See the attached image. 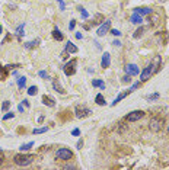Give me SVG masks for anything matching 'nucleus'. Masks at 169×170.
Listing matches in <instances>:
<instances>
[{"mask_svg": "<svg viewBox=\"0 0 169 170\" xmlns=\"http://www.w3.org/2000/svg\"><path fill=\"white\" fill-rule=\"evenodd\" d=\"M51 34H53V38H54L55 41H63V38H64V37H63V34L60 32V29H57V28H55V29H53V32H51Z\"/></svg>", "mask_w": 169, "mask_h": 170, "instance_id": "obj_17", "label": "nucleus"}, {"mask_svg": "<svg viewBox=\"0 0 169 170\" xmlns=\"http://www.w3.org/2000/svg\"><path fill=\"white\" fill-rule=\"evenodd\" d=\"M38 74H40V77H41V79H48V74H47V71H44V70H41Z\"/></svg>", "mask_w": 169, "mask_h": 170, "instance_id": "obj_34", "label": "nucleus"}, {"mask_svg": "<svg viewBox=\"0 0 169 170\" xmlns=\"http://www.w3.org/2000/svg\"><path fill=\"white\" fill-rule=\"evenodd\" d=\"M9 106H10V102H9V100H4V102H3V105H1V111H3V112H6V111L9 109Z\"/></svg>", "mask_w": 169, "mask_h": 170, "instance_id": "obj_30", "label": "nucleus"}, {"mask_svg": "<svg viewBox=\"0 0 169 170\" xmlns=\"http://www.w3.org/2000/svg\"><path fill=\"white\" fill-rule=\"evenodd\" d=\"M168 132H169V127H168Z\"/></svg>", "mask_w": 169, "mask_h": 170, "instance_id": "obj_47", "label": "nucleus"}, {"mask_svg": "<svg viewBox=\"0 0 169 170\" xmlns=\"http://www.w3.org/2000/svg\"><path fill=\"white\" fill-rule=\"evenodd\" d=\"M34 156L32 154H16L13 157V163L16 166H21V167H25V166H29L32 162H34Z\"/></svg>", "mask_w": 169, "mask_h": 170, "instance_id": "obj_1", "label": "nucleus"}, {"mask_svg": "<svg viewBox=\"0 0 169 170\" xmlns=\"http://www.w3.org/2000/svg\"><path fill=\"white\" fill-rule=\"evenodd\" d=\"M58 3H60V10H64L66 9V4H64V1L63 0H57Z\"/></svg>", "mask_w": 169, "mask_h": 170, "instance_id": "obj_39", "label": "nucleus"}, {"mask_svg": "<svg viewBox=\"0 0 169 170\" xmlns=\"http://www.w3.org/2000/svg\"><path fill=\"white\" fill-rule=\"evenodd\" d=\"M42 103H44V105H47V106H50V108H54V106H55V100H54L53 97L47 96V95H44V96H42Z\"/></svg>", "mask_w": 169, "mask_h": 170, "instance_id": "obj_15", "label": "nucleus"}, {"mask_svg": "<svg viewBox=\"0 0 169 170\" xmlns=\"http://www.w3.org/2000/svg\"><path fill=\"white\" fill-rule=\"evenodd\" d=\"M40 44V40H35V41H31V42H25V48L26 49H32L34 47H37Z\"/></svg>", "mask_w": 169, "mask_h": 170, "instance_id": "obj_21", "label": "nucleus"}, {"mask_svg": "<svg viewBox=\"0 0 169 170\" xmlns=\"http://www.w3.org/2000/svg\"><path fill=\"white\" fill-rule=\"evenodd\" d=\"M25 85H26V77H25V76L18 77V87H19V89H23Z\"/></svg>", "mask_w": 169, "mask_h": 170, "instance_id": "obj_19", "label": "nucleus"}, {"mask_svg": "<svg viewBox=\"0 0 169 170\" xmlns=\"http://www.w3.org/2000/svg\"><path fill=\"white\" fill-rule=\"evenodd\" d=\"M162 127H163V119L160 116H153L149 122V128H150L152 132H159L162 129Z\"/></svg>", "mask_w": 169, "mask_h": 170, "instance_id": "obj_2", "label": "nucleus"}, {"mask_svg": "<svg viewBox=\"0 0 169 170\" xmlns=\"http://www.w3.org/2000/svg\"><path fill=\"white\" fill-rule=\"evenodd\" d=\"M109 66H111V55H109L108 52H104L102 60H101V67L105 70V68H108Z\"/></svg>", "mask_w": 169, "mask_h": 170, "instance_id": "obj_10", "label": "nucleus"}, {"mask_svg": "<svg viewBox=\"0 0 169 170\" xmlns=\"http://www.w3.org/2000/svg\"><path fill=\"white\" fill-rule=\"evenodd\" d=\"M77 9H79V12H80V15H82V18H83V19H87V18H89V13H87V10H86V9H83L82 6H79Z\"/></svg>", "mask_w": 169, "mask_h": 170, "instance_id": "obj_26", "label": "nucleus"}, {"mask_svg": "<svg viewBox=\"0 0 169 170\" xmlns=\"http://www.w3.org/2000/svg\"><path fill=\"white\" fill-rule=\"evenodd\" d=\"M75 26H76V20H70V23H69V29H70V31H73V29H75Z\"/></svg>", "mask_w": 169, "mask_h": 170, "instance_id": "obj_35", "label": "nucleus"}, {"mask_svg": "<svg viewBox=\"0 0 169 170\" xmlns=\"http://www.w3.org/2000/svg\"><path fill=\"white\" fill-rule=\"evenodd\" d=\"M153 74H155V73H153V68H152V66L149 64V66L140 73V80H141V82H147Z\"/></svg>", "mask_w": 169, "mask_h": 170, "instance_id": "obj_7", "label": "nucleus"}, {"mask_svg": "<svg viewBox=\"0 0 169 170\" xmlns=\"http://www.w3.org/2000/svg\"><path fill=\"white\" fill-rule=\"evenodd\" d=\"M147 100H156V99H159V93H153V95H149L147 97H146Z\"/></svg>", "mask_w": 169, "mask_h": 170, "instance_id": "obj_31", "label": "nucleus"}, {"mask_svg": "<svg viewBox=\"0 0 169 170\" xmlns=\"http://www.w3.org/2000/svg\"><path fill=\"white\" fill-rule=\"evenodd\" d=\"M130 22L134 23V25H141L143 23V16L138 15V13H133V16L130 18Z\"/></svg>", "mask_w": 169, "mask_h": 170, "instance_id": "obj_13", "label": "nucleus"}, {"mask_svg": "<svg viewBox=\"0 0 169 170\" xmlns=\"http://www.w3.org/2000/svg\"><path fill=\"white\" fill-rule=\"evenodd\" d=\"M75 114H76V118L82 119V118H86V116H89L92 112H90V109H87V108H84V106H76V109H75Z\"/></svg>", "mask_w": 169, "mask_h": 170, "instance_id": "obj_6", "label": "nucleus"}, {"mask_svg": "<svg viewBox=\"0 0 169 170\" xmlns=\"http://www.w3.org/2000/svg\"><path fill=\"white\" fill-rule=\"evenodd\" d=\"M55 157H57L58 160H64V162H67V160H70V159L73 157V153H72L70 148H60V150H57Z\"/></svg>", "mask_w": 169, "mask_h": 170, "instance_id": "obj_3", "label": "nucleus"}, {"mask_svg": "<svg viewBox=\"0 0 169 170\" xmlns=\"http://www.w3.org/2000/svg\"><path fill=\"white\" fill-rule=\"evenodd\" d=\"M32 145H34V142H32V141H31V142H28V144H23V145H21V151H22V153H23V151H28Z\"/></svg>", "mask_w": 169, "mask_h": 170, "instance_id": "obj_27", "label": "nucleus"}, {"mask_svg": "<svg viewBox=\"0 0 169 170\" xmlns=\"http://www.w3.org/2000/svg\"><path fill=\"white\" fill-rule=\"evenodd\" d=\"M111 34H112V35H115V37H121V32H120L118 29H112V31H111Z\"/></svg>", "mask_w": 169, "mask_h": 170, "instance_id": "obj_37", "label": "nucleus"}, {"mask_svg": "<svg viewBox=\"0 0 169 170\" xmlns=\"http://www.w3.org/2000/svg\"><path fill=\"white\" fill-rule=\"evenodd\" d=\"M95 102H96V105H99V106H104V105H105V99H104L102 93H98V95H96Z\"/></svg>", "mask_w": 169, "mask_h": 170, "instance_id": "obj_18", "label": "nucleus"}, {"mask_svg": "<svg viewBox=\"0 0 169 170\" xmlns=\"http://www.w3.org/2000/svg\"><path fill=\"white\" fill-rule=\"evenodd\" d=\"M3 160H4V156H3V153L0 151V166H1V163H3Z\"/></svg>", "mask_w": 169, "mask_h": 170, "instance_id": "obj_42", "label": "nucleus"}, {"mask_svg": "<svg viewBox=\"0 0 169 170\" xmlns=\"http://www.w3.org/2000/svg\"><path fill=\"white\" fill-rule=\"evenodd\" d=\"M22 102H23V105H25V106H26V108H29V102H28V100H26V99H23V100H22Z\"/></svg>", "mask_w": 169, "mask_h": 170, "instance_id": "obj_44", "label": "nucleus"}, {"mask_svg": "<svg viewBox=\"0 0 169 170\" xmlns=\"http://www.w3.org/2000/svg\"><path fill=\"white\" fill-rule=\"evenodd\" d=\"M79 49H77V47L75 45V44L72 42H67V45H66V48H64V51H63V55L66 54V52H69V54H76Z\"/></svg>", "mask_w": 169, "mask_h": 170, "instance_id": "obj_12", "label": "nucleus"}, {"mask_svg": "<svg viewBox=\"0 0 169 170\" xmlns=\"http://www.w3.org/2000/svg\"><path fill=\"white\" fill-rule=\"evenodd\" d=\"M112 45H114V47H121V42H120L118 40H114V41H112Z\"/></svg>", "mask_w": 169, "mask_h": 170, "instance_id": "obj_41", "label": "nucleus"}, {"mask_svg": "<svg viewBox=\"0 0 169 170\" xmlns=\"http://www.w3.org/2000/svg\"><path fill=\"white\" fill-rule=\"evenodd\" d=\"M92 86L93 87H101V90H105V85L102 80H92Z\"/></svg>", "mask_w": 169, "mask_h": 170, "instance_id": "obj_20", "label": "nucleus"}, {"mask_svg": "<svg viewBox=\"0 0 169 170\" xmlns=\"http://www.w3.org/2000/svg\"><path fill=\"white\" fill-rule=\"evenodd\" d=\"M123 83H131V76L130 74H126L123 77Z\"/></svg>", "mask_w": 169, "mask_h": 170, "instance_id": "obj_33", "label": "nucleus"}, {"mask_svg": "<svg viewBox=\"0 0 169 170\" xmlns=\"http://www.w3.org/2000/svg\"><path fill=\"white\" fill-rule=\"evenodd\" d=\"M76 38H77V40H82L83 37H82V34H80V32H76Z\"/></svg>", "mask_w": 169, "mask_h": 170, "instance_id": "obj_43", "label": "nucleus"}, {"mask_svg": "<svg viewBox=\"0 0 169 170\" xmlns=\"http://www.w3.org/2000/svg\"><path fill=\"white\" fill-rule=\"evenodd\" d=\"M143 32H144V28H143V26H140V28H138V29H137V31L134 32L133 38H136V40H137V38H140V37L143 35Z\"/></svg>", "mask_w": 169, "mask_h": 170, "instance_id": "obj_24", "label": "nucleus"}, {"mask_svg": "<svg viewBox=\"0 0 169 170\" xmlns=\"http://www.w3.org/2000/svg\"><path fill=\"white\" fill-rule=\"evenodd\" d=\"M150 66H152V68H153V73H158L159 68H160V66H162V58H160V55H155V58H153V61L150 63Z\"/></svg>", "mask_w": 169, "mask_h": 170, "instance_id": "obj_9", "label": "nucleus"}, {"mask_svg": "<svg viewBox=\"0 0 169 170\" xmlns=\"http://www.w3.org/2000/svg\"><path fill=\"white\" fill-rule=\"evenodd\" d=\"M126 73L127 74H130V76H137V74L140 73V70H138V67H137L136 64H127L126 66Z\"/></svg>", "mask_w": 169, "mask_h": 170, "instance_id": "obj_11", "label": "nucleus"}, {"mask_svg": "<svg viewBox=\"0 0 169 170\" xmlns=\"http://www.w3.org/2000/svg\"><path fill=\"white\" fill-rule=\"evenodd\" d=\"M53 87H54V90H55V92H58L60 95H64V93H66V92H64V89L58 85L57 82H54V83H53Z\"/></svg>", "mask_w": 169, "mask_h": 170, "instance_id": "obj_22", "label": "nucleus"}, {"mask_svg": "<svg viewBox=\"0 0 169 170\" xmlns=\"http://www.w3.org/2000/svg\"><path fill=\"white\" fill-rule=\"evenodd\" d=\"M76 64H77V61H76V60H72V61H69V63L63 67L66 76H73V74L76 73Z\"/></svg>", "mask_w": 169, "mask_h": 170, "instance_id": "obj_5", "label": "nucleus"}, {"mask_svg": "<svg viewBox=\"0 0 169 170\" xmlns=\"http://www.w3.org/2000/svg\"><path fill=\"white\" fill-rule=\"evenodd\" d=\"M47 129H48V128H47V127H42V128H35V129L32 131V134H34V135H35V134H42V132H47Z\"/></svg>", "mask_w": 169, "mask_h": 170, "instance_id": "obj_28", "label": "nucleus"}, {"mask_svg": "<svg viewBox=\"0 0 169 170\" xmlns=\"http://www.w3.org/2000/svg\"><path fill=\"white\" fill-rule=\"evenodd\" d=\"M130 93H131V90H130V89H128V90H127V92H124V93H121V95H118V96H117V97H115V100H114V102H112V103H111V106H115V105H117V103H118V102H120V100H123V99H124V97H126L127 95H130Z\"/></svg>", "mask_w": 169, "mask_h": 170, "instance_id": "obj_16", "label": "nucleus"}, {"mask_svg": "<svg viewBox=\"0 0 169 170\" xmlns=\"http://www.w3.org/2000/svg\"><path fill=\"white\" fill-rule=\"evenodd\" d=\"M109 28H111V20H105L101 26H99V29H98V37H104L105 34H108L109 32Z\"/></svg>", "mask_w": 169, "mask_h": 170, "instance_id": "obj_8", "label": "nucleus"}, {"mask_svg": "<svg viewBox=\"0 0 169 170\" xmlns=\"http://www.w3.org/2000/svg\"><path fill=\"white\" fill-rule=\"evenodd\" d=\"M72 135H75V137H77V135H80V129H79V128H75V129L72 131Z\"/></svg>", "mask_w": 169, "mask_h": 170, "instance_id": "obj_36", "label": "nucleus"}, {"mask_svg": "<svg viewBox=\"0 0 169 170\" xmlns=\"http://www.w3.org/2000/svg\"><path fill=\"white\" fill-rule=\"evenodd\" d=\"M10 118H12V119L15 118V114H13V112H7V114L3 116V121H7V119H10Z\"/></svg>", "mask_w": 169, "mask_h": 170, "instance_id": "obj_32", "label": "nucleus"}, {"mask_svg": "<svg viewBox=\"0 0 169 170\" xmlns=\"http://www.w3.org/2000/svg\"><path fill=\"white\" fill-rule=\"evenodd\" d=\"M76 147H77V150H82V147H83V140H79L77 144H76Z\"/></svg>", "mask_w": 169, "mask_h": 170, "instance_id": "obj_38", "label": "nucleus"}, {"mask_svg": "<svg viewBox=\"0 0 169 170\" xmlns=\"http://www.w3.org/2000/svg\"><path fill=\"white\" fill-rule=\"evenodd\" d=\"M6 73H7V68L3 67V66H0V79H1V80L6 77Z\"/></svg>", "mask_w": 169, "mask_h": 170, "instance_id": "obj_29", "label": "nucleus"}, {"mask_svg": "<svg viewBox=\"0 0 169 170\" xmlns=\"http://www.w3.org/2000/svg\"><path fill=\"white\" fill-rule=\"evenodd\" d=\"M37 93H38V87H37V86H31V87L28 89V95H29V96H35Z\"/></svg>", "mask_w": 169, "mask_h": 170, "instance_id": "obj_25", "label": "nucleus"}, {"mask_svg": "<svg viewBox=\"0 0 169 170\" xmlns=\"http://www.w3.org/2000/svg\"><path fill=\"white\" fill-rule=\"evenodd\" d=\"M138 86H140V82H137V83H134V85H133V87H131L130 90H131V92H134V90H136V89H137Z\"/></svg>", "mask_w": 169, "mask_h": 170, "instance_id": "obj_40", "label": "nucleus"}, {"mask_svg": "<svg viewBox=\"0 0 169 170\" xmlns=\"http://www.w3.org/2000/svg\"><path fill=\"white\" fill-rule=\"evenodd\" d=\"M23 28H25V23H22V25H19V26H18V29H16L18 40H21V38H22V35H23Z\"/></svg>", "mask_w": 169, "mask_h": 170, "instance_id": "obj_23", "label": "nucleus"}, {"mask_svg": "<svg viewBox=\"0 0 169 170\" xmlns=\"http://www.w3.org/2000/svg\"><path fill=\"white\" fill-rule=\"evenodd\" d=\"M153 10L150 9V7H137V9H134V13H138V15H141V16H146V15H150Z\"/></svg>", "mask_w": 169, "mask_h": 170, "instance_id": "obj_14", "label": "nucleus"}, {"mask_svg": "<svg viewBox=\"0 0 169 170\" xmlns=\"http://www.w3.org/2000/svg\"><path fill=\"white\" fill-rule=\"evenodd\" d=\"M1 31H3V28H1V26H0V34H1Z\"/></svg>", "mask_w": 169, "mask_h": 170, "instance_id": "obj_46", "label": "nucleus"}, {"mask_svg": "<svg viewBox=\"0 0 169 170\" xmlns=\"http://www.w3.org/2000/svg\"><path fill=\"white\" fill-rule=\"evenodd\" d=\"M0 151H1V148H0Z\"/></svg>", "mask_w": 169, "mask_h": 170, "instance_id": "obj_48", "label": "nucleus"}, {"mask_svg": "<svg viewBox=\"0 0 169 170\" xmlns=\"http://www.w3.org/2000/svg\"><path fill=\"white\" fill-rule=\"evenodd\" d=\"M18 111H19V112H23V105H19V106H18Z\"/></svg>", "mask_w": 169, "mask_h": 170, "instance_id": "obj_45", "label": "nucleus"}, {"mask_svg": "<svg viewBox=\"0 0 169 170\" xmlns=\"http://www.w3.org/2000/svg\"><path fill=\"white\" fill-rule=\"evenodd\" d=\"M143 116H144V112L143 111H133V112H130L127 115L126 119L128 122H136V121H140Z\"/></svg>", "mask_w": 169, "mask_h": 170, "instance_id": "obj_4", "label": "nucleus"}]
</instances>
